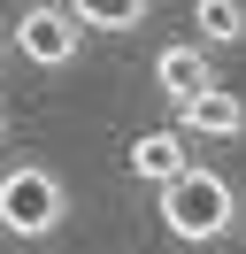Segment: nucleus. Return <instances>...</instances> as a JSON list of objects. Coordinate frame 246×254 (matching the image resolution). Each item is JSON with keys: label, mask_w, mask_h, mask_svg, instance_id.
I'll return each instance as SVG.
<instances>
[{"label": "nucleus", "mask_w": 246, "mask_h": 254, "mask_svg": "<svg viewBox=\"0 0 246 254\" xmlns=\"http://www.w3.org/2000/svg\"><path fill=\"white\" fill-rule=\"evenodd\" d=\"M231 216H239V192H231V177H223V170L184 162V170L162 185V223H169L177 239H192V247L223 239V231H231Z\"/></svg>", "instance_id": "obj_1"}, {"label": "nucleus", "mask_w": 246, "mask_h": 254, "mask_svg": "<svg viewBox=\"0 0 246 254\" xmlns=\"http://www.w3.org/2000/svg\"><path fill=\"white\" fill-rule=\"evenodd\" d=\"M69 223V185H62L46 162H15L8 177H0V231L15 239H46Z\"/></svg>", "instance_id": "obj_2"}, {"label": "nucleus", "mask_w": 246, "mask_h": 254, "mask_svg": "<svg viewBox=\"0 0 246 254\" xmlns=\"http://www.w3.org/2000/svg\"><path fill=\"white\" fill-rule=\"evenodd\" d=\"M77 47H85V31L62 16L54 0H39V8H23V16H15V54H23L31 69H69Z\"/></svg>", "instance_id": "obj_3"}, {"label": "nucleus", "mask_w": 246, "mask_h": 254, "mask_svg": "<svg viewBox=\"0 0 246 254\" xmlns=\"http://www.w3.org/2000/svg\"><path fill=\"white\" fill-rule=\"evenodd\" d=\"M154 85H162V100H169V108H184L192 93H208V85H215L208 47H177V39H169V47L154 54Z\"/></svg>", "instance_id": "obj_4"}, {"label": "nucleus", "mask_w": 246, "mask_h": 254, "mask_svg": "<svg viewBox=\"0 0 246 254\" xmlns=\"http://www.w3.org/2000/svg\"><path fill=\"white\" fill-rule=\"evenodd\" d=\"M177 131H200V139H239L246 131V100L223 93V85H208V93H192L177 108Z\"/></svg>", "instance_id": "obj_5"}, {"label": "nucleus", "mask_w": 246, "mask_h": 254, "mask_svg": "<svg viewBox=\"0 0 246 254\" xmlns=\"http://www.w3.org/2000/svg\"><path fill=\"white\" fill-rule=\"evenodd\" d=\"M123 162H131V177H138V185H154V192H162L169 177L184 170V131H138Z\"/></svg>", "instance_id": "obj_6"}, {"label": "nucleus", "mask_w": 246, "mask_h": 254, "mask_svg": "<svg viewBox=\"0 0 246 254\" xmlns=\"http://www.w3.org/2000/svg\"><path fill=\"white\" fill-rule=\"evenodd\" d=\"M62 16L77 23V31H138L146 23V0H62Z\"/></svg>", "instance_id": "obj_7"}, {"label": "nucleus", "mask_w": 246, "mask_h": 254, "mask_svg": "<svg viewBox=\"0 0 246 254\" xmlns=\"http://www.w3.org/2000/svg\"><path fill=\"white\" fill-rule=\"evenodd\" d=\"M192 31H200V47H239L246 39V0H192Z\"/></svg>", "instance_id": "obj_8"}, {"label": "nucleus", "mask_w": 246, "mask_h": 254, "mask_svg": "<svg viewBox=\"0 0 246 254\" xmlns=\"http://www.w3.org/2000/svg\"><path fill=\"white\" fill-rule=\"evenodd\" d=\"M0 139H8V116H0Z\"/></svg>", "instance_id": "obj_9"}]
</instances>
